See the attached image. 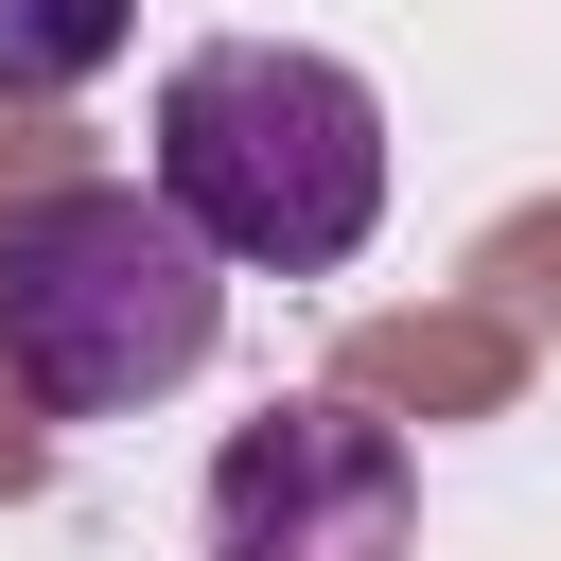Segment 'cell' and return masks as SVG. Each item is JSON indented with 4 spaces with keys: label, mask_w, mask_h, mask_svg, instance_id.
I'll use <instances>...</instances> for the list:
<instances>
[{
    "label": "cell",
    "mask_w": 561,
    "mask_h": 561,
    "mask_svg": "<svg viewBox=\"0 0 561 561\" xmlns=\"http://www.w3.org/2000/svg\"><path fill=\"white\" fill-rule=\"evenodd\" d=\"M228 280H316L386 228V105L316 35H193L158 70V158H140Z\"/></svg>",
    "instance_id": "obj_1"
},
{
    "label": "cell",
    "mask_w": 561,
    "mask_h": 561,
    "mask_svg": "<svg viewBox=\"0 0 561 561\" xmlns=\"http://www.w3.org/2000/svg\"><path fill=\"white\" fill-rule=\"evenodd\" d=\"M228 351V263L158 175H53L0 210V386L35 421H140Z\"/></svg>",
    "instance_id": "obj_2"
},
{
    "label": "cell",
    "mask_w": 561,
    "mask_h": 561,
    "mask_svg": "<svg viewBox=\"0 0 561 561\" xmlns=\"http://www.w3.org/2000/svg\"><path fill=\"white\" fill-rule=\"evenodd\" d=\"M123 35H140V0H0V105H70V88H105Z\"/></svg>",
    "instance_id": "obj_4"
},
{
    "label": "cell",
    "mask_w": 561,
    "mask_h": 561,
    "mask_svg": "<svg viewBox=\"0 0 561 561\" xmlns=\"http://www.w3.org/2000/svg\"><path fill=\"white\" fill-rule=\"evenodd\" d=\"M403 543H421V456L351 386H298L210 456V561H403Z\"/></svg>",
    "instance_id": "obj_3"
}]
</instances>
